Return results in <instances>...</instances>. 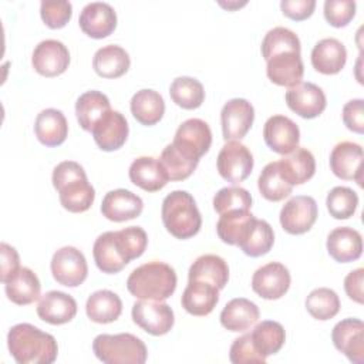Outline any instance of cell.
Listing matches in <instances>:
<instances>
[{"label": "cell", "mask_w": 364, "mask_h": 364, "mask_svg": "<svg viewBox=\"0 0 364 364\" xmlns=\"http://www.w3.org/2000/svg\"><path fill=\"white\" fill-rule=\"evenodd\" d=\"M7 346L18 364H51L58 355L54 336L28 323L16 324L9 330Z\"/></svg>", "instance_id": "1"}, {"label": "cell", "mask_w": 364, "mask_h": 364, "mask_svg": "<svg viewBox=\"0 0 364 364\" xmlns=\"http://www.w3.org/2000/svg\"><path fill=\"white\" fill-rule=\"evenodd\" d=\"M53 186L58 192L61 206L71 213H82L91 208L95 191L88 182L84 168L75 161H63L51 175Z\"/></svg>", "instance_id": "2"}, {"label": "cell", "mask_w": 364, "mask_h": 364, "mask_svg": "<svg viewBox=\"0 0 364 364\" xmlns=\"http://www.w3.org/2000/svg\"><path fill=\"white\" fill-rule=\"evenodd\" d=\"M176 282V273L172 266L154 260L131 272L127 279V289L139 300L164 301L173 294Z\"/></svg>", "instance_id": "3"}, {"label": "cell", "mask_w": 364, "mask_h": 364, "mask_svg": "<svg viewBox=\"0 0 364 364\" xmlns=\"http://www.w3.org/2000/svg\"><path fill=\"white\" fill-rule=\"evenodd\" d=\"M165 229L176 239L195 236L202 226V216L193 196L186 191H173L165 196L161 209Z\"/></svg>", "instance_id": "4"}, {"label": "cell", "mask_w": 364, "mask_h": 364, "mask_svg": "<svg viewBox=\"0 0 364 364\" xmlns=\"http://www.w3.org/2000/svg\"><path fill=\"white\" fill-rule=\"evenodd\" d=\"M95 357L105 364H144L148 350L144 341L131 334H98L92 341Z\"/></svg>", "instance_id": "5"}, {"label": "cell", "mask_w": 364, "mask_h": 364, "mask_svg": "<svg viewBox=\"0 0 364 364\" xmlns=\"http://www.w3.org/2000/svg\"><path fill=\"white\" fill-rule=\"evenodd\" d=\"M216 166L219 175L236 185L249 178L253 169V155L240 141H226L218 154Z\"/></svg>", "instance_id": "6"}, {"label": "cell", "mask_w": 364, "mask_h": 364, "mask_svg": "<svg viewBox=\"0 0 364 364\" xmlns=\"http://www.w3.org/2000/svg\"><path fill=\"white\" fill-rule=\"evenodd\" d=\"M50 267L54 280L67 287L82 284L88 274L85 256L74 246H64L55 250Z\"/></svg>", "instance_id": "7"}, {"label": "cell", "mask_w": 364, "mask_h": 364, "mask_svg": "<svg viewBox=\"0 0 364 364\" xmlns=\"http://www.w3.org/2000/svg\"><path fill=\"white\" fill-rule=\"evenodd\" d=\"M131 316L134 323L151 336H164L169 333L175 323V316L171 306L155 300L135 301Z\"/></svg>", "instance_id": "8"}, {"label": "cell", "mask_w": 364, "mask_h": 364, "mask_svg": "<svg viewBox=\"0 0 364 364\" xmlns=\"http://www.w3.org/2000/svg\"><path fill=\"white\" fill-rule=\"evenodd\" d=\"M318 209L314 198L297 195L289 199L280 210V225L290 235H303L316 223Z\"/></svg>", "instance_id": "9"}, {"label": "cell", "mask_w": 364, "mask_h": 364, "mask_svg": "<svg viewBox=\"0 0 364 364\" xmlns=\"http://www.w3.org/2000/svg\"><path fill=\"white\" fill-rule=\"evenodd\" d=\"M172 144L185 155L199 161L212 145V131L203 119L189 118L178 127Z\"/></svg>", "instance_id": "10"}, {"label": "cell", "mask_w": 364, "mask_h": 364, "mask_svg": "<svg viewBox=\"0 0 364 364\" xmlns=\"http://www.w3.org/2000/svg\"><path fill=\"white\" fill-rule=\"evenodd\" d=\"M291 283L289 269L280 262H269L259 267L252 277L253 291L266 300L283 297Z\"/></svg>", "instance_id": "11"}, {"label": "cell", "mask_w": 364, "mask_h": 364, "mask_svg": "<svg viewBox=\"0 0 364 364\" xmlns=\"http://www.w3.org/2000/svg\"><path fill=\"white\" fill-rule=\"evenodd\" d=\"M255 108L245 98L229 100L220 111L222 134L225 141H240L252 128Z\"/></svg>", "instance_id": "12"}, {"label": "cell", "mask_w": 364, "mask_h": 364, "mask_svg": "<svg viewBox=\"0 0 364 364\" xmlns=\"http://www.w3.org/2000/svg\"><path fill=\"white\" fill-rule=\"evenodd\" d=\"M33 68L43 77H57L65 73L70 65V51L58 40L40 41L31 55Z\"/></svg>", "instance_id": "13"}, {"label": "cell", "mask_w": 364, "mask_h": 364, "mask_svg": "<svg viewBox=\"0 0 364 364\" xmlns=\"http://www.w3.org/2000/svg\"><path fill=\"white\" fill-rule=\"evenodd\" d=\"M334 347L343 353L351 363L364 361V323L360 318H344L338 321L331 331Z\"/></svg>", "instance_id": "14"}, {"label": "cell", "mask_w": 364, "mask_h": 364, "mask_svg": "<svg viewBox=\"0 0 364 364\" xmlns=\"http://www.w3.org/2000/svg\"><path fill=\"white\" fill-rule=\"evenodd\" d=\"M287 107L301 118L311 119L323 114L327 105L324 91L313 82H300L286 91Z\"/></svg>", "instance_id": "15"}, {"label": "cell", "mask_w": 364, "mask_h": 364, "mask_svg": "<svg viewBox=\"0 0 364 364\" xmlns=\"http://www.w3.org/2000/svg\"><path fill=\"white\" fill-rule=\"evenodd\" d=\"M330 169L344 181H355L363 186V148L351 141L338 142L330 154Z\"/></svg>", "instance_id": "16"}, {"label": "cell", "mask_w": 364, "mask_h": 364, "mask_svg": "<svg viewBox=\"0 0 364 364\" xmlns=\"http://www.w3.org/2000/svg\"><path fill=\"white\" fill-rule=\"evenodd\" d=\"M263 138L272 151L280 155H287L299 146L300 129L289 117L273 115L264 122Z\"/></svg>", "instance_id": "17"}, {"label": "cell", "mask_w": 364, "mask_h": 364, "mask_svg": "<svg viewBox=\"0 0 364 364\" xmlns=\"http://www.w3.org/2000/svg\"><path fill=\"white\" fill-rule=\"evenodd\" d=\"M128 122L127 118L119 112L109 109L105 112L94 125L91 134L97 146L105 152L119 149L128 138Z\"/></svg>", "instance_id": "18"}, {"label": "cell", "mask_w": 364, "mask_h": 364, "mask_svg": "<svg viewBox=\"0 0 364 364\" xmlns=\"http://www.w3.org/2000/svg\"><path fill=\"white\" fill-rule=\"evenodd\" d=\"M80 28L91 38H105L117 27V13L111 4L92 1L84 6L78 18Z\"/></svg>", "instance_id": "19"}, {"label": "cell", "mask_w": 364, "mask_h": 364, "mask_svg": "<svg viewBox=\"0 0 364 364\" xmlns=\"http://www.w3.org/2000/svg\"><path fill=\"white\" fill-rule=\"evenodd\" d=\"M266 74L269 80L280 87H294L301 82L304 65L300 53L284 51L270 57L266 61Z\"/></svg>", "instance_id": "20"}, {"label": "cell", "mask_w": 364, "mask_h": 364, "mask_svg": "<svg viewBox=\"0 0 364 364\" xmlns=\"http://www.w3.org/2000/svg\"><path fill=\"white\" fill-rule=\"evenodd\" d=\"M144 209L142 199L128 189H114L105 193L101 202V213L108 220L125 222L135 219Z\"/></svg>", "instance_id": "21"}, {"label": "cell", "mask_w": 364, "mask_h": 364, "mask_svg": "<svg viewBox=\"0 0 364 364\" xmlns=\"http://www.w3.org/2000/svg\"><path fill=\"white\" fill-rule=\"evenodd\" d=\"M77 314V301L73 296L51 290L40 297L37 304V316L53 326L70 323Z\"/></svg>", "instance_id": "22"}, {"label": "cell", "mask_w": 364, "mask_h": 364, "mask_svg": "<svg viewBox=\"0 0 364 364\" xmlns=\"http://www.w3.org/2000/svg\"><path fill=\"white\" fill-rule=\"evenodd\" d=\"M327 252L338 263H350L360 259L363 253L361 233L348 226L333 229L327 236Z\"/></svg>", "instance_id": "23"}, {"label": "cell", "mask_w": 364, "mask_h": 364, "mask_svg": "<svg viewBox=\"0 0 364 364\" xmlns=\"http://www.w3.org/2000/svg\"><path fill=\"white\" fill-rule=\"evenodd\" d=\"M128 175L135 186L146 192L161 191L169 181L164 165L154 156H139L134 159Z\"/></svg>", "instance_id": "24"}, {"label": "cell", "mask_w": 364, "mask_h": 364, "mask_svg": "<svg viewBox=\"0 0 364 364\" xmlns=\"http://www.w3.org/2000/svg\"><path fill=\"white\" fill-rule=\"evenodd\" d=\"M347 61V50L344 44L334 38H323L311 50V65L317 73L324 75L338 74Z\"/></svg>", "instance_id": "25"}, {"label": "cell", "mask_w": 364, "mask_h": 364, "mask_svg": "<svg viewBox=\"0 0 364 364\" xmlns=\"http://www.w3.org/2000/svg\"><path fill=\"white\" fill-rule=\"evenodd\" d=\"M219 301V289L200 280H189L185 287L181 304L192 316L203 317L213 311Z\"/></svg>", "instance_id": "26"}, {"label": "cell", "mask_w": 364, "mask_h": 364, "mask_svg": "<svg viewBox=\"0 0 364 364\" xmlns=\"http://www.w3.org/2000/svg\"><path fill=\"white\" fill-rule=\"evenodd\" d=\"M260 317L256 303L245 297H236L226 303L220 311V324L233 333H243L253 327Z\"/></svg>", "instance_id": "27"}, {"label": "cell", "mask_w": 364, "mask_h": 364, "mask_svg": "<svg viewBox=\"0 0 364 364\" xmlns=\"http://www.w3.org/2000/svg\"><path fill=\"white\" fill-rule=\"evenodd\" d=\"M34 132L43 145L58 146L67 139L68 122L60 109L46 108L36 118Z\"/></svg>", "instance_id": "28"}, {"label": "cell", "mask_w": 364, "mask_h": 364, "mask_svg": "<svg viewBox=\"0 0 364 364\" xmlns=\"http://www.w3.org/2000/svg\"><path fill=\"white\" fill-rule=\"evenodd\" d=\"M277 164L283 178L291 186L307 182L316 172V159L313 154L309 149L300 146H297L293 152L283 155Z\"/></svg>", "instance_id": "29"}, {"label": "cell", "mask_w": 364, "mask_h": 364, "mask_svg": "<svg viewBox=\"0 0 364 364\" xmlns=\"http://www.w3.org/2000/svg\"><path fill=\"white\" fill-rule=\"evenodd\" d=\"M129 108L132 117L139 124L151 127L162 119L165 112V101L158 91L144 88L132 95Z\"/></svg>", "instance_id": "30"}, {"label": "cell", "mask_w": 364, "mask_h": 364, "mask_svg": "<svg viewBox=\"0 0 364 364\" xmlns=\"http://www.w3.org/2000/svg\"><path fill=\"white\" fill-rule=\"evenodd\" d=\"M92 256L97 267L107 274H115L128 264V260L118 249L115 240V230L104 232L95 239Z\"/></svg>", "instance_id": "31"}, {"label": "cell", "mask_w": 364, "mask_h": 364, "mask_svg": "<svg viewBox=\"0 0 364 364\" xmlns=\"http://www.w3.org/2000/svg\"><path fill=\"white\" fill-rule=\"evenodd\" d=\"M189 280H200L222 290L229 280V267L223 257L218 255H202L189 267Z\"/></svg>", "instance_id": "32"}, {"label": "cell", "mask_w": 364, "mask_h": 364, "mask_svg": "<svg viewBox=\"0 0 364 364\" xmlns=\"http://www.w3.org/2000/svg\"><path fill=\"white\" fill-rule=\"evenodd\" d=\"M7 299L17 306H27L40 299L41 284L37 274L28 267H20L18 272L4 286Z\"/></svg>", "instance_id": "33"}, {"label": "cell", "mask_w": 364, "mask_h": 364, "mask_svg": "<svg viewBox=\"0 0 364 364\" xmlns=\"http://www.w3.org/2000/svg\"><path fill=\"white\" fill-rule=\"evenodd\" d=\"M129 65L131 60L128 53L117 44H108L98 48L92 58L94 71L102 78L122 77Z\"/></svg>", "instance_id": "34"}, {"label": "cell", "mask_w": 364, "mask_h": 364, "mask_svg": "<svg viewBox=\"0 0 364 364\" xmlns=\"http://www.w3.org/2000/svg\"><path fill=\"white\" fill-rule=\"evenodd\" d=\"M85 313L91 321L108 324L119 318L122 301L119 296L111 290H97L87 299Z\"/></svg>", "instance_id": "35"}, {"label": "cell", "mask_w": 364, "mask_h": 364, "mask_svg": "<svg viewBox=\"0 0 364 364\" xmlns=\"http://www.w3.org/2000/svg\"><path fill=\"white\" fill-rule=\"evenodd\" d=\"M111 109L109 100L105 94L97 90L81 94L75 102V115L80 127L84 131H92L95 122Z\"/></svg>", "instance_id": "36"}, {"label": "cell", "mask_w": 364, "mask_h": 364, "mask_svg": "<svg viewBox=\"0 0 364 364\" xmlns=\"http://www.w3.org/2000/svg\"><path fill=\"white\" fill-rule=\"evenodd\" d=\"M274 243V232L269 222L263 219H253L246 233L239 242V247L246 256L260 257L270 252Z\"/></svg>", "instance_id": "37"}, {"label": "cell", "mask_w": 364, "mask_h": 364, "mask_svg": "<svg viewBox=\"0 0 364 364\" xmlns=\"http://www.w3.org/2000/svg\"><path fill=\"white\" fill-rule=\"evenodd\" d=\"M252 341L256 350L267 358L282 350L286 341V331L283 326L273 320H263L250 331Z\"/></svg>", "instance_id": "38"}, {"label": "cell", "mask_w": 364, "mask_h": 364, "mask_svg": "<svg viewBox=\"0 0 364 364\" xmlns=\"http://www.w3.org/2000/svg\"><path fill=\"white\" fill-rule=\"evenodd\" d=\"M255 219L250 210H232L220 215L216 223V233L223 243L237 246Z\"/></svg>", "instance_id": "39"}, {"label": "cell", "mask_w": 364, "mask_h": 364, "mask_svg": "<svg viewBox=\"0 0 364 364\" xmlns=\"http://www.w3.org/2000/svg\"><path fill=\"white\" fill-rule=\"evenodd\" d=\"M257 188L260 195L270 202H280L293 191V186L283 178L277 161L267 164L262 169L257 179Z\"/></svg>", "instance_id": "40"}, {"label": "cell", "mask_w": 364, "mask_h": 364, "mask_svg": "<svg viewBox=\"0 0 364 364\" xmlns=\"http://www.w3.org/2000/svg\"><path fill=\"white\" fill-rule=\"evenodd\" d=\"M169 95L183 109H196L205 100V90L200 81L192 77H178L171 82Z\"/></svg>", "instance_id": "41"}, {"label": "cell", "mask_w": 364, "mask_h": 364, "mask_svg": "<svg viewBox=\"0 0 364 364\" xmlns=\"http://www.w3.org/2000/svg\"><path fill=\"white\" fill-rule=\"evenodd\" d=\"M161 164L164 165L169 181H185L188 179L193 171L196 169L199 161L193 159L183 152H181L172 142L168 144L161 156H159Z\"/></svg>", "instance_id": "42"}, {"label": "cell", "mask_w": 364, "mask_h": 364, "mask_svg": "<svg viewBox=\"0 0 364 364\" xmlns=\"http://www.w3.org/2000/svg\"><path fill=\"white\" fill-rule=\"evenodd\" d=\"M306 309L316 320H330L340 311V299L333 289L318 287L306 297Z\"/></svg>", "instance_id": "43"}, {"label": "cell", "mask_w": 364, "mask_h": 364, "mask_svg": "<svg viewBox=\"0 0 364 364\" xmlns=\"http://www.w3.org/2000/svg\"><path fill=\"white\" fill-rule=\"evenodd\" d=\"M262 55L267 61L270 57L284 53L297 51L300 53V40L294 31L286 27H274L269 30L262 41Z\"/></svg>", "instance_id": "44"}, {"label": "cell", "mask_w": 364, "mask_h": 364, "mask_svg": "<svg viewBox=\"0 0 364 364\" xmlns=\"http://www.w3.org/2000/svg\"><path fill=\"white\" fill-rule=\"evenodd\" d=\"M326 205L334 219H348L357 210L358 195L348 186H336L328 192Z\"/></svg>", "instance_id": "45"}, {"label": "cell", "mask_w": 364, "mask_h": 364, "mask_svg": "<svg viewBox=\"0 0 364 364\" xmlns=\"http://www.w3.org/2000/svg\"><path fill=\"white\" fill-rule=\"evenodd\" d=\"M115 240L119 252L128 263L142 256L148 246L146 232L141 226H128L121 230H115Z\"/></svg>", "instance_id": "46"}, {"label": "cell", "mask_w": 364, "mask_h": 364, "mask_svg": "<svg viewBox=\"0 0 364 364\" xmlns=\"http://www.w3.org/2000/svg\"><path fill=\"white\" fill-rule=\"evenodd\" d=\"M252 195L242 186H226L213 196V209L223 215L232 210H250Z\"/></svg>", "instance_id": "47"}, {"label": "cell", "mask_w": 364, "mask_h": 364, "mask_svg": "<svg viewBox=\"0 0 364 364\" xmlns=\"http://www.w3.org/2000/svg\"><path fill=\"white\" fill-rule=\"evenodd\" d=\"M40 16L47 27L63 28L71 20L73 6L70 1H41Z\"/></svg>", "instance_id": "48"}, {"label": "cell", "mask_w": 364, "mask_h": 364, "mask_svg": "<svg viewBox=\"0 0 364 364\" xmlns=\"http://www.w3.org/2000/svg\"><path fill=\"white\" fill-rule=\"evenodd\" d=\"M229 360L233 364H250V363H266V358L256 350L250 333L233 340L229 350Z\"/></svg>", "instance_id": "49"}, {"label": "cell", "mask_w": 364, "mask_h": 364, "mask_svg": "<svg viewBox=\"0 0 364 364\" xmlns=\"http://www.w3.org/2000/svg\"><path fill=\"white\" fill-rule=\"evenodd\" d=\"M355 16V1L351 0H326L324 18L333 27H346Z\"/></svg>", "instance_id": "50"}, {"label": "cell", "mask_w": 364, "mask_h": 364, "mask_svg": "<svg viewBox=\"0 0 364 364\" xmlns=\"http://www.w3.org/2000/svg\"><path fill=\"white\" fill-rule=\"evenodd\" d=\"M341 115L344 125L350 131L355 134L364 132V101L361 98H355L346 102Z\"/></svg>", "instance_id": "51"}, {"label": "cell", "mask_w": 364, "mask_h": 364, "mask_svg": "<svg viewBox=\"0 0 364 364\" xmlns=\"http://www.w3.org/2000/svg\"><path fill=\"white\" fill-rule=\"evenodd\" d=\"M280 9L283 14L294 21H301L309 18L314 9L316 1L314 0H283L280 3Z\"/></svg>", "instance_id": "52"}, {"label": "cell", "mask_w": 364, "mask_h": 364, "mask_svg": "<svg viewBox=\"0 0 364 364\" xmlns=\"http://www.w3.org/2000/svg\"><path fill=\"white\" fill-rule=\"evenodd\" d=\"M0 253H1V273H0V280L1 283H7L21 267L20 266V257L17 250L7 245L6 242H1L0 245Z\"/></svg>", "instance_id": "53"}, {"label": "cell", "mask_w": 364, "mask_h": 364, "mask_svg": "<svg viewBox=\"0 0 364 364\" xmlns=\"http://www.w3.org/2000/svg\"><path fill=\"white\" fill-rule=\"evenodd\" d=\"M363 282H364V269L358 267L351 270L344 279V290L346 294L355 303L363 304L364 294H363Z\"/></svg>", "instance_id": "54"}]
</instances>
